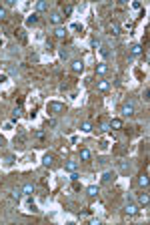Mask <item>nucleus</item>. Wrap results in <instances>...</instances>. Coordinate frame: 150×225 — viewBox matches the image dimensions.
Here are the masks:
<instances>
[{"mask_svg":"<svg viewBox=\"0 0 150 225\" xmlns=\"http://www.w3.org/2000/svg\"><path fill=\"white\" fill-rule=\"evenodd\" d=\"M140 52H142V46L140 44H132L130 46V54H140Z\"/></svg>","mask_w":150,"mask_h":225,"instance_id":"obj_22","label":"nucleus"},{"mask_svg":"<svg viewBox=\"0 0 150 225\" xmlns=\"http://www.w3.org/2000/svg\"><path fill=\"white\" fill-rule=\"evenodd\" d=\"M20 113H22V111H20V107H16L14 111H12V121H18V119H20Z\"/></svg>","mask_w":150,"mask_h":225,"instance_id":"obj_25","label":"nucleus"},{"mask_svg":"<svg viewBox=\"0 0 150 225\" xmlns=\"http://www.w3.org/2000/svg\"><path fill=\"white\" fill-rule=\"evenodd\" d=\"M124 213L130 215V217H132V215H138V207H136L134 203H126V207H124Z\"/></svg>","mask_w":150,"mask_h":225,"instance_id":"obj_2","label":"nucleus"},{"mask_svg":"<svg viewBox=\"0 0 150 225\" xmlns=\"http://www.w3.org/2000/svg\"><path fill=\"white\" fill-rule=\"evenodd\" d=\"M6 163H8V165H12V163H14V157L8 155V157H6Z\"/></svg>","mask_w":150,"mask_h":225,"instance_id":"obj_31","label":"nucleus"},{"mask_svg":"<svg viewBox=\"0 0 150 225\" xmlns=\"http://www.w3.org/2000/svg\"><path fill=\"white\" fill-rule=\"evenodd\" d=\"M2 18H6V8L0 6V20H2Z\"/></svg>","mask_w":150,"mask_h":225,"instance_id":"obj_29","label":"nucleus"},{"mask_svg":"<svg viewBox=\"0 0 150 225\" xmlns=\"http://www.w3.org/2000/svg\"><path fill=\"white\" fill-rule=\"evenodd\" d=\"M64 167H66V171H76V169H78V161H66V165H64Z\"/></svg>","mask_w":150,"mask_h":225,"instance_id":"obj_12","label":"nucleus"},{"mask_svg":"<svg viewBox=\"0 0 150 225\" xmlns=\"http://www.w3.org/2000/svg\"><path fill=\"white\" fill-rule=\"evenodd\" d=\"M22 193H24V195H32V193H34V185H32V183H26V185L22 187Z\"/></svg>","mask_w":150,"mask_h":225,"instance_id":"obj_19","label":"nucleus"},{"mask_svg":"<svg viewBox=\"0 0 150 225\" xmlns=\"http://www.w3.org/2000/svg\"><path fill=\"white\" fill-rule=\"evenodd\" d=\"M114 179H116V173L114 171H106L104 175H102V181H104V183H112Z\"/></svg>","mask_w":150,"mask_h":225,"instance_id":"obj_7","label":"nucleus"},{"mask_svg":"<svg viewBox=\"0 0 150 225\" xmlns=\"http://www.w3.org/2000/svg\"><path fill=\"white\" fill-rule=\"evenodd\" d=\"M14 145L18 147V149H24V137L22 135H18V139H14Z\"/></svg>","mask_w":150,"mask_h":225,"instance_id":"obj_21","label":"nucleus"},{"mask_svg":"<svg viewBox=\"0 0 150 225\" xmlns=\"http://www.w3.org/2000/svg\"><path fill=\"white\" fill-rule=\"evenodd\" d=\"M108 127H110V129H114V131L122 129V119H112V121L108 123Z\"/></svg>","mask_w":150,"mask_h":225,"instance_id":"obj_10","label":"nucleus"},{"mask_svg":"<svg viewBox=\"0 0 150 225\" xmlns=\"http://www.w3.org/2000/svg\"><path fill=\"white\" fill-rule=\"evenodd\" d=\"M58 54H60V58H62V61H66V58L70 56V52H68L66 48H60V50H58Z\"/></svg>","mask_w":150,"mask_h":225,"instance_id":"obj_24","label":"nucleus"},{"mask_svg":"<svg viewBox=\"0 0 150 225\" xmlns=\"http://www.w3.org/2000/svg\"><path fill=\"white\" fill-rule=\"evenodd\" d=\"M80 131H84V133H90V131H92V123H82V127H80Z\"/></svg>","mask_w":150,"mask_h":225,"instance_id":"obj_23","label":"nucleus"},{"mask_svg":"<svg viewBox=\"0 0 150 225\" xmlns=\"http://www.w3.org/2000/svg\"><path fill=\"white\" fill-rule=\"evenodd\" d=\"M108 73V65L106 62H98L96 65V74H106Z\"/></svg>","mask_w":150,"mask_h":225,"instance_id":"obj_11","label":"nucleus"},{"mask_svg":"<svg viewBox=\"0 0 150 225\" xmlns=\"http://www.w3.org/2000/svg\"><path fill=\"white\" fill-rule=\"evenodd\" d=\"M36 22H38V14H36V12H34V14H30L28 18H26V24H28V26H34Z\"/></svg>","mask_w":150,"mask_h":225,"instance_id":"obj_17","label":"nucleus"},{"mask_svg":"<svg viewBox=\"0 0 150 225\" xmlns=\"http://www.w3.org/2000/svg\"><path fill=\"white\" fill-rule=\"evenodd\" d=\"M72 12V4H66V6H64V14H70Z\"/></svg>","mask_w":150,"mask_h":225,"instance_id":"obj_27","label":"nucleus"},{"mask_svg":"<svg viewBox=\"0 0 150 225\" xmlns=\"http://www.w3.org/2000/svg\"><path fill=\"white\" fill-rule=\"evenodd\" d=\"M120 169H122V171H128V163H124V161H122V163H120Z\"/></svg>","mask_w":150,"mask_h":225,"instance_id":"obj_33","label":"nucleus"},{"mask_svg":"<svg viewBox=\"0 0 150 225\" xmlns=\"http://www.w3.org/2000/svg\"><path fill=\"white\" fill-rule=\"evenodd\" d=\"M98 193H100V187H98V185H90V187H86V195H88V197L94 199Z\"/></svg>","mask_w":150,"mask_h":225,"instance_id":"obj_6","label":"nucleus"},{"mask_svg":"<svg viewBox=\"0 0 150 225\" xmlns=\"http://www.w3.org/2000/svg\"><path fill=\"white\" fill-rule=\"evenodd\" d=\"M92 46H94V48H98V46H100V40H98V38H92Z\"/></svg>","mask_w":150,"mask_h":225,"instance_id":"obj_30","label":"nucleus"},{"mask_svg":"<svg viewBox=\"0 0 150 225\" xmlns=\"http://www.w3.org/2000/svg\"><path fill=\"white\" fill-rule=\"evenodd\" d=\"M70 69H72V73H82L84 62H82V61H72V62H70Z\"/></svg>","mask_w":150,"mask_h":225,"instance_id":"obj_4","label":"nucleus"},{"mask_svg":"<svg viewBox=\"0 0 150 225\" xmlns=\"http://www.w3.org/2000/svg\"><path fill=\"white\" fill-rule=\"evenodd\" d=\"M2 145H6V139H4L2 135H0V147H2Z\"/></svg>","mask_w":150,"mask_h":225,"instance_id":"obj_34","label":"nucleus"},{"mask_svg":"<svg viewBox=\"0 0 150 225\" xmlns=\"http://www.w3.org/2000/svg\"><path fill=\"white\" fill-rule=\"evenodd\" d=\"M36 10H38V12L48 10V2H44V0H38V2H36Z\"/></svg>","mask_w":150,"mask_h":225,"instance_id":"obj_14","label":"nucleus"},{"mask_svg":"<svg viewBox=\"0 0 150 225\" xmlns=\"http://www.w3.org/2000/svg\"><path fill=\"white\" fill-rule=\"evenodd\" d=\"M42 165H44V167H52L54 165V155L52 153H46V155L42 157Z\"/></svg>","mask_w":150,"mask_h":225,"instance_id":"obj_3","label":"nucleus"},{"mask_svg":"<svg viewBox=\"0 0 150 225\" xmlns=\"http://www.w3.org/2000/svg\"><path fill=\"white\" fill-rule=\"evenodd\" d=\"M108 88H110V83H108V80H100V83H98V91H100V92H106Z\"/></svg>","mask_w":150,"mask_h":225,"instance_id":"obj_15","label":"nucleus"},{"mask_svg":"<svg viewBox=\"0 0 150 225\" xmlns=\"http://www.w3.org/2000/svg\"><path fill=\"white\" fill-rule=\"evenodd\" d=\"M34 137H36V139H44V131H36V133H34Z\"/></svg>","mask_w":150,"mask_h":225,"instance_id":"obj_28","label":"nucleus"},{"mask_svg":"<svg viewBox=\"0 0 150 225\" xmlns=\"http://www.w3.org/2000/svg\"><path fill=\"white\" fill-rule=\"evenodd\" d=\"M138 185H140V187H146V185H148V175H146V173H142V175L138 177Z\"/></svg>","mask_w":150,"mask_h":225,"instance_id":"obj_18","label":"nucleus"},{"mask_svg":"<svg viewBox=\"0 0 150 225\" xmlns=\"http://www.w3.org/2000/svg\"><path fill=\"white\" fill-rule=\"evenodd\" d=\"M110 34H114V36H118L120 34V26H118V22H110Z\"/></svg>","mask_w":150,"mask_h":225,"instance_id":"obj_13","label":"nucleus"},{"mask_svg":"<svg viewBox=\"0 0 150 225\" xmlns=\"http://www.w3.org/2000/svg\"><path fill=\"white\" fill-rule=\"evenodd\" d=\"M50 22L56 24V26H60V22H62V14H60V12H52V14H50Z\"/></svg>","mask_w":150,"mask_h":225,"instance_id":"obj_8","label":"nucleus"},{"mask_svg":"<svg viewBox=\"0 0 150 225\" xmlns=\"http://www.w3.org/2000/svg\"><path fill=\"white\" fill-rule=\"evenodd\" d=\"M138 203H140L142 207H148V203H150L148 193H140V195H138Z\"/></svg>","mask_w":150,"mask_h":225,"instance_id":"obj_9","label":"nucleus"},{"mask_svg":"<svg viewBox=\"0 0 150 225\" xmlns=\"http://www.w3.org/2000/svg\"><path fill=\"white\" fill-rule=\"evenodd\" d=\"M54 36H56V38H64V36H66V28H64V26H56Z\"/></svg>","mask_w":150,"mask_h":225,"instance_id":"obj_16","label":"nucleus"},{"mask_svg":"<svg viewBox=\"0 0 150 225\" xmlns=\"http://www.w3.org/2000/svg\"><path fill=\"white\" fill-rule=\"evenodd\" d=\"M46 111H48V115H52V117H58V115L66 113V105L58 103V101H50V103L46 105Z\"/></svg>","mask_w":150,"mask_h":225,"instance_id":"obj_1","label":"nucleus"},{"mask_svg":"<svg viewBox=\"0 0 150 225\" xmlns=\"http://www.w3.org/2000/svg\"><path fill=\"white\" fill-rule=\"evenodd\" d=\"M90 157H92V155H90L88 149H80V159H82V161H90Z\"/></svg>","mask_w":150,"mask_h":225,"instance_id":"obj_20","label":"nucleus"},{"mask_svg":"<svg viewBox=\"0 0 150 225\" xmlns=\"http://www.w3.org/2000/svg\"><path fill=\"white\" fill-rule=\"evenodd\" d=\"M20 197H22V191H20V189H14V191H12V199H16V201H18Z\"/></svg>","mask_w":150,"mask_h":225,"instance_id":"obj_26","label":"nucleus"},{"mask_svg":"<svg viewBox=\"0 0 150 225\" xmlns=\"http://www.w3.org/2000/svg\"><path fill=\"white\" fill-rule=\"evenodd\" d=\"M122 113L126 115V117H132V115H134V103H126V105H122Z\"/></svg>","mask_w":150,"mask_h":225,"instance_id":"obj_5","label":"nucleus"},{"mask_svg":"<svg viewBox=\"0 0 150 225\" xmlns=\"http://www.w3.org/2000/svg\"><path fill=\"white\" fill-rule=\"evenodd\" d=\"M6 80H8V76H6V74H0V84H4Z\"/></svg>","mask_w":150,"mask_h":225,"instance_id":"obj_32","label":"nucleus"}]
</instances>
